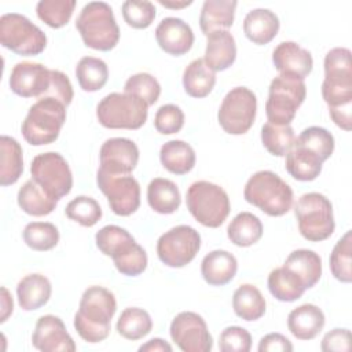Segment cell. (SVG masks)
Segmentation results:
<instances>
[{
  "instance_id": "6da1fadb",
  "label": "cell",
  "mask_w": 352,
  "mask_h": 352,
  "mask_svg": "<svg viewBox=\"0 0 352 352\" xmlns=\"http://www.w3.org/2000/svg\"><path fill=\"white\" fill-rule=\"evenodd\" d=\"M116 311L114 294L106 287L91 286L81 296L73 320L74 329L84 341L89 344L100 342L110 334V322Z\"/></svg>"
},
{
  "instance_id": "7a4b0ae2",
  "label": "cell",
  "mask_w": 352,
  "mask_h": 352,
  "mask_svg": "<svg viewBox=\"0 0 352 352\" xmlns=\"http://www.w3.org/2000/svg\"><path fill=\"white\" fill-rule=\"evenodd\" d=\"M98 249L113 258L118 272L126 276H138L147 268V253L136 243L133 236L122 227L109 224L95 235Z\"/></svg>"
},
{
  "instance_id": "3957f363",
  "label": "cell",
  "mask_w": 352,
  "mask_h": 352,
  "mask_svg": "<svg viewBox=\"0 0 352 352\" xmlns=\"http://www.w3.org/2000/svg\"><path fill=\"white\" fill-rule=\"evenodd\" d=\"M245 199L268 216L286 214L293 205V190L272 170L253 173L245 184Z\"/></svg>"
},
{
  "instance_id": "277c9868",
  "label": "cell",
  "mask_w": 352,
  "mask_h": 352,
  "mask_svg": "<svg viewBox=\"0 0 352 352\" xmlns=\"http://www.w3.org/2000/svg\"><path fill=\"white\" fill-rule=\"evenodd\" d=\"M76 28L84 44L92 50L110 51L120 40V28L111 7L104 1H91L82 7Z\"/></svg>"
},
{
  "instance_id": "5b68a950",
  "label": "cell",
  "mask_w": 352,
  "mask_h": 352,
  "mask_svg": "<svg viewBox=\"0 0 352 352\" xmlns=\"http://www.w3.org/2000/svg\"><path fill=\"white\" fill-rule=\"evenodd\" d=\"M66 121V106L54 98H40L30 106L21 131L32 146L54 143Z\"/></svg>"
},
{
  "instance_id": "8992f818",
  "label": "cell",
  "mask_w": 352,
  "mask_h": 352,
  "mask_svg": "<svg viewBox=\"0 0 352 352\" xmlns=\"http://www.w3.org/2000/svg\"><path fill=\"white\" fill-rule=\"evenodd\" d=\"M186 204L191 216L209 228L220 227L231 210L228 194L220 186L206 180H198L188 187Z\"/></svg>"
},
{
  "instance_id": "52a82bcc",
  "label": "cell",
  "mask_w": 352,
  "mask_h": 352,
  "mask_svg": "<svg viewBox=\"0 0 352 352\" xmlns=\"http://www.w3.org/2000/svg\"><path fill=\"white\" fill-rule=\"evenodd\" d=\"M148 116L147 103L136 95L111 92L96 106V117L109 129H139Z\"/></svg>"
},
{
  "instance_id": "ba28073f",
  "label": "cell",
  "mask_w": 352,
  "mask_h": 352,
  "mask_svg": "<svg viewBox=\"0 0 352 352\" xmlns=\"http://www.w3.org/2000/svg\"><path fill=\"white\" fill-rule=\"evenodd\" d=\"M307 96V85L302 78L290 74H279L270 84L265 114L268 122L290 125L298 107Z\"/></svg>"
},
{
  "instance_id": "9c48e42d",
  "label": "cell",
  "mask_w": 352,
  "mask_h": 352,
  "mask_svg": "<svg viewBox=\"0 0 352 352\" xmlns=\"http://www.w3.org/2000/svg\"><path fill=\"white\" fill-rule=\"evenodd\" d=\"M294 214L298 231L307 241L320 242L334 232L333 205L320 192L302 194L294 206Z\"/></svg>"
},
{
  "instance_id": "30bf717a",
  "label": "cell",
  "mask_w": 352,
  "mask_h": 352,
  "mask_svg": "<svg viewBox=\"0 0 352 352\" xmlns=\"http://www.w3.org/2000/svg\"><path fill=\"white\" fill-rule=\"evenodd\" d=\"M322 96L329 107L352 103V62L348 48L336 47L326 54Z\"/></svg>"
},
{
  "instance_id": "8fae6325",
  "label": "cell",
  "mask_w": 352,
  "mask_h": 352,
  "mask_svg": "<svg viewBox=\"0 0 352 352\" xmlns=\"http://www.w3.org/2000/svg\"><path fill=\"white\" fill-rule=\"evenodd\" d=\"M0 43L18 55L34 56L45 50L47 36L25 15L10 12L0 18Z\"/></svg>"
},
{
  "instance_id": "7c38bea8",
  "label": "cell",
  "mask_w": 352,
  "mask_h": 352,
  "mask_svg": "<svg viewBox=\"0 0 352 352\" xmlns=\"http://www.w3.org/2000/svg\"><path fill=\"white\" fill-rule=\"evenodd\" d=\"M257 111V98L253 91L246 87H235L224 96L217 120L224 132L230 135L246 133L254 120Z\"/></svg>"
},
{
  "instance_id": "4fadbf2b",
  "label": "cell",
  "mask_w": 352,
  "mask_h": 352,
  "mask_svg": "<svg viewBox=\"0 0 352 352\" xmlns=\"http://www.w3.org/2000/svg\"><path fill=\"white\" fill-rule=\"evenodd\" d=\"M30 173L32 179L56 201L72 191L73 175L59 153L47 151L36 155L30 164Z\"/></svg>"
},
{
  "instance_id": "5bb4252c",
  "label": "cell",
  "mask_w": 352,
  "mask_h": 352,
  "mask_svg": "<svg viewBox=\"0 0 352 352\" xmlns=\"http://www.w3.org/2000/svg\"><path fill=\"white\" fill-rule=\"evenodd\" d=\"M201 248L199 232L186 224L164 232L157 241V254L161 263L172 268H182L191 263Z\"/></svg>"
},
{
  "instance_id": "9a60e30c",
  "label": "cell",
  "mask_w": 352,
  "mask_h": 352,
  "mask_svg": "<svg viewBox=\"0 0 352 352\" xmlns=\"http://www.w3.org/2000/svg\"><path fill=\"white\" fill-rule=\"evenodd\" d=\"M99 190L106 195L110 209L117 216H131L140 206V186L131 175H111L102 169L96 172Z\"/></svg>"
},
{
  "instance_id": "2e32d148",
  "label": "cell",
  "mask_w": 352,
  "mask_h": 352,
  "mask_svg": "<svg viewBox=\"0 0 352 352\" xmlns=\"http://www.w3.org/2000/svg\"><path fill=\"white\" fill-rule=\"evenodd\" d=\"M170 338L183 352H209L213 346L212 336L201 315L183 311L170 323Z\"/></svg>"
},
{
  "instance_id": "e0dca14e",
  "label": "cell",
  "mask_w": 352,
  "mask_h": 352,
  "mask_svg": "<svg viewBox=\"0 0 352 352\" xmlns=\"http://www.w3.org/2000/svg\"><path fill=\"white\" fill-rule=\"evenodd\" d=\"M11 91L22 98H44L51 84V69L37 62H18L8 80Z\"/></svg>"
},
{
  "instance_id": "ac0fdd59",
  "label": "cell",
  "mask_w": 352,
  "mask_h": 352,
  "mask_svg": "<svg viewBox=\"0 0 352 352\" xmlns=\"http://www.w3.org/2000/svg\"><path fill=\"white\" fill-rule=\"evenodd\" d=\"M99 169L111 175H131L139 161L136 143L126 138L107 139L99 151Z\"/></svg>"
},
{
  "instance_id": "d6986e66",
  "label": "cell",
  "mask_w": 352,
  "mask_h": 352,
  "mask_svg": "<svg viewBox=\"0 0 352 352\" xmlns=\"http://www.w3.org/2000/svg\"><path fill=\"white\" fill-rule=\"evenodd\" d=\"M32 344L43 352H74L76 344L67 333L65 323L55 315H43L38 318Z\"/></svg>"
},
{
  "instance_id": "ffe728a7",
  "label": "cell",
  "mask_w": 352,
  "mask_h": 352,
  "mask_svg": "<svg viewBox=\"0 0 352 352\" xmlns=\"http://www.w3.org/2000/svg\"><path fill=\"white\" fill-rule=\"evenodd\" d=\"M155 40L162 51L180 56L191 50L194 33L191 26L182 18L166 16L155 28Z\"/></svg>"
},
{
  "instance_id": "44dd1931",
  "label": "cell",
  "mask_w": 352,
  "mask_h": 352,
  "mask_svg": "<svg viewBox=\"0 0 352 352\" xmlns=\"http://www.w3.org/2000/svg\"><path fill=\"white\" fill-rule=\"evenodd\" d=\"M272 63L279 74H290L302 80L314 67L311 52L294 41L279 43L272 51Z\"/></svg>"
},
{
  "instance_id": "7402d4cb",
  "label": "cell",
  "mask_w": 352,
  "mask_h": 352,
  "mask_svg": "<svg viewBox=\"0 0 352 352\" xmlns=\"http://www.w3.org/2000/svg\"><path fill=\"white\" fill-rule=\"evenodd\" d=\"M205 63L216 73L228 69L236 59V44L228 30H216L206 36Z\"/></svg>"
},
{
  "instance_id": "603a6c76",
  "label": "cell",
  "mask_w": 352,
  "mask_h": 352,
  "mask_svg": "<svg viewBox=\"0 0 352 352\" xmlns=\"http://www.w3.org/2000/svg\"><path fill=\"white\" fill-rule=\"evenodd\" d=\"M238 271L235 256L227 250L216 249L208 253L201 263V274L206 283L224 286L231 282Z\"/></svg>"
},
{
  "instance_id": "cb8c5ba5",
  "label": "cell",
  "mask_w": 352,
  "mask_h": 352,
  "mask_svg": "<svg viewBox=\"0 0 352 352\" xmlns=\"http://www.w3.org/2000/svg\"><path fill=\"white\" fill-rule=\"evenodd\" d=\"M324 314L315 304H302L287 316V329L290 333L302 341L315 338L324 326Z\"/></svg>"
},
{
  "instance_id": "d4e9b609",
  "label": "cell",
  "mask_w": 352,
  "mask_h": 352,
  "mask_svg": "<svg viewBox=\"0 0 352 352\" xmlns=\"http://www.w3.org/2000/svg\"><path fill=\"white\" fill-rule=\"evenodd\" d=\"M279 18L268 8H254L243 19L245 36L257 45L268 44L279 32Z\"/></svg>"
},
{
  "instance_id": "484cf974",
  "label": "cell",
  "mask_w": 352,
  "mask_h": 352,
  "mask_svg": "<svg viewBox=\"0 0 352 352\" xmlns=\"http://www.w3.org/2000/svg\"><path fill=\"white\" fill-rule=\"evenodd\" d=\"M51 293V282L41 274H29L23 276L16 286L18 304L25 311H34L45 305Z\"/></svg>"
},
{
  "instance_id": "4316f807",
  "label": "cell",
  "mask_w": 352,
  "mask_h": 352,
  "mask_svg": "<svg viewBox=\"0 0 352 352\" xmlns=\"http://www.w3.org/2000/svg\"><path fill=\"white\" fill-rule=\"evenodd\" d=\"M286 157V170L298 182H312L322 172L323 161L311 150L294 142Z\"/></svg>"
},
{
  "instance_id": "83f0119b",
  "label": "cell",
  "mask_w": 352,
  "mask_h": 352,
  "mask_svg": "<svg viewBox=\"0 0 352 352\" xmlns=\"http://www.w3.org/2000/svg\"><path fill=\"white\" fill-rule=\"evenodd\" d=\"M235 0H206L199 15V26L205 36L216 30H227L234 23Z\"/></svg>"
},
{
  "instance_id": "f1b7e54d",
  "label": "cell",
  "mask_w": 352,
  "mask_h": 352,
  "mask_svg": "<svg viewBox=\"0 0 352 352\" xmlns=\"http://www.w3.org/2000/svg\"><path fill=\"white\" fill-rule=\"evenodd\" d=\"M283 267L293 271L301 279L305 289L314 287L322 276V258L309 249L293 250L285 260Z\"/></svg>"
},
{
  "instance_id": "f546056e",
  "label": "cell",
  "mask_w": 352,
  "mask_h": 352,
  "mask_svg": "<svg viewBox=\"0 0 352 352\" xmlns=\"http://www.w3.org/2000/svg\"><path fill=\"white\" fill-rule=\"evenodd\" d=\"M147 202L154 212L170 214L179 209L182 195L177 186L172 180L155 177L147 186Z\"/></svg>"
},
{
  "instance_id": "4dcf8cb0",
  "label": "cell",
  "mask_w": 352,
  "mask_h": 352,
  "mask_svg": "<svg viewBox=\"0 0 352 352\" xmlns=\"http://www.w3.org/2000/svg\"><path fill=\"white\" fill-rule=\"evenodd\" d=\"M160 160L162 166L173 175H186L195 165V151L184 140H169L161 146Z\"/></svg>"
},
{
  "instance_id": "1f68e13d",
  "label": "cell",
  "mask_w": 352,
  "mask_h": 352,
  "mask_svg": "<svg viewBox=\"0 0 352 352\" xmlns=\"http://www.w3.org/2000/svg\"><path fill=\"white\" fill-rule=\"evenodd\" d=\"M0 184L6 187L16 183L22 176V147L16 139L3 135L0 138Z\"/></svg>"
},
{
  "instance_id": "d6a6232c",
  "label": "cell",
  "mask_w": 352,
  "mask_h": 352,
  "mask_svg": "<svg viewBox=\"0 0 352 352\" xmlns=\"http://www.w3.org/2000/svg\"><path fill=\"white\" fill-rule=\"evenodd\" d=\"M216 84V73L198 58L191 60L183 72V87L187 95L192 98L208 96Z\"/></svg>"
},
{
  "instance_id": "836d02e7",
  "label": "cell",
  "mask_w": 352,
  "mask_h": 352,
  "mask_svg": "<svg viewBox=\"0 0 352 352\" xmlns=\"http://www.w3.org/2000/svg\"><path fill=\"white\" fill-rule=\"evenodd\" d=\"M19 208L30 216H47L55 208L58 201L47 194L33 179L23 183L16 197Z\"/></svg>"
},
{
  "instance_id": "e575fe53",
  "label": "cell",
  "mask_w": 352,
  "mask_h": 352,
  "mask_svg": "<svg viewBox=\"0 0 352 352\" xmlns=\"http://www.w3.org/2000/svg\"><path fill=\"white\" fill-rule=\"evenodd\" d=\"M232 308L241 319L257 320L265 314V298L254 285L243 283L232 294Z\"/></svg>"
},
{
  "instance_id": "d590c367",
  "label": "cell",
  "mask_w": 352,
  "mask_h": 352,
  "mask_svg": "<svg viewBox=\"0 0 352 352\" xmlns=\"http://www.w3.org/2000/svg\"><path fill=\"white\" fill-rule=\"evenodd\" d=\"M270 293L279 301L292 302L298 300L307 290L301 279L286 267H278L268 275Z\"/></svg>"
},
{
  "instance_id": "8d00e7d4",
  "label": "cell",
  "mask_w": 352,
  "mask_h": 352,
  "mask_svg": "<svg viewBox=\"0 0 352 352\" xmlns=\"http://www.w3.org/2000/svg\"><path fill=\"white\" fill-rule=\"evenodd\" d=\"M227 236L236 246H252L263 236V224L256 214L241 212L228 224Z\"/></svg>"
},
{
  "instance_id": "74e56055",
  "label": "cell",
  "mask_w": 352,
  "mask_h": 352,
  "mask_svg": "<svg viewBox=\"0 0 352 352\" xmlns=\"http://www.w3.org/2000/svg\"><path fill=\"white\" fill-rule=\"evenodd\" d=\"M76 77L82 91L95 92L102 89L109 80V67L104 60L84 56L76 66Z\"/></svg>"
},
{
  "instance_id": "f35d334b",
  "label": "cell",
  "mask_w": 352,
  "mask_h": 352,
  "mask_svg": "<svg viewBox=\"0 0 352 352\" xmlns=\"http://www.w3.org/2000/svg\"><path fill=\"white\" fill-rule=\"evenodd\" d=\"M116 327L121 337L136 341L146 337L151 331L153 320L150 314L143 308L129 307L121 312Z\"/></svg>"
},
{
  "instance_id": "ab89813d",
  "label": "cell",
  "mask_w": 352,
  "mask_h": 352,
  "mask_svg": "<svg viewBox=\"0 0 352 352\" xmlns=\"http://www.w3.org/2000/svg\"><path fill=\"white\" fill-rule=\"evenodd\" d=\"M296 140L294 129L290 125H275L265 122L261 126V142L270 154L285 157Z\"/></svg>"
},
{
  "instance_id": "60d3db41",
  "label": "cell",
  "mask_w": 352,
  "mask_h": 352,
  "mask_svg": "<svg viewBox=\"0 0 352 352\" xmlns=\"http://www.w3.org/2000/svg\"><path fill=\"white\" fill-rule=\"evenodd\" d=\"M25 243L37 252H47L55 248L59 242L58 228L48 221H33L29 223L23 230Z\"/></svg>"
},
{
  "instance_id": "b9f144b4",
  "label": "cell",
  "mask_w": 352,
  "mask_h": 352,
  "mask_svg": "<svg viewBox=\"0 0 352 352\" xmlns=\"http://www.w3.org/2000/svg\"><path fill=\"white\" fill-rule=\"evenodd\" d=\"M76 0H40L36 6L37 16L50 28L65 26L74 11Z\"/></svg>"
},
{
  "instance_id": "7bdbcfd3",
  "label": "cell",
  "mask_w": 352,
  "mask_h": 352,
  "mask_svg": "<svg viewBox=\"0 0 352 352\" xmlns=\"http://www.w3.org/2000/svg\"><path fill=\"white\" fill-rule=\"evenodd\" d=\"M352 239L351 231H346L333 248L330 254V270L336 279L344 283L352 280Z\"/></svg>"
},
{
  "instance_id": "ee69618b",
  "label": "cell",
  "mask_w": 352,
  "mask_h": 352,
  "mask_svg": "<svg viewBox=\"0 0 352 352\" xmlns=\"http://www.w3.org/2000/svg\"><path fill=\"white\" fill-rule=\"evenodd\" d=\"M294 142L314 151L323 162L329 160L334 151V138L322 126L305 128Z\"/></svg>"
},
{
  "instance_id": "f6af8a7d",
  "label": "cell",
  "mask_w": 352,
  "mask_h": 352,
  "mask_svg": "<svg viewBox=\"0 0 352 352\" xmlns=\"http://www.w3.org/2000/svg\"><path fill=\"white\" fill-rule=\"evenodd\" d=\"M65 213L70 220L82 227H94L102 219L100 205L96 199L87 195H78L72 199L66 205Z\"/></svg>"
},
{
  "instance_id": "bcb514c9",
  "label": "cell",
  "mask_w": 352,
  "mask_h": 352,
  "mask_svg": "<svg viewBox=\"0 0 352 352\" xmlns=\"http://www.w3.org/2000/svg\"><path fill=\"white\" fill-rule=\"evenodd\" d=\"M124 92L136 95L143 99L147 106H153L161 95V85L153 74L142 72L131 76L125 81Z\"/></svg>"
},
{
  "instance_id": "7dc6e473",
  "label": "cell",
  "mask_w": 352,
  "mask_h": 352,
  "mask_svg": "<svg viewBox=\"0 0 352 352\" xmlns=\"http://www.w3.org/2000/svg\"><path fill=\"white\" fill-rule=\"evenodd\" d=\"M122 16L131 28L146 29L155 18V7L147 0H126L122 3Z\"/></svg>"
},
{
  "instance_id": "c3c4849f",
  "label": "cell",
  "mask_w": 352,
  "mask_h": 352,
  "mask_svg": "<svg viewBox=\"0 0 352 352\" xmlns=\"http://www.w3.org/2000/svg\"><path fill=\"white\" fill-rule=\"evenodd\" d=\"M184 125V113L176 104L161 106L154 117V126L162 135L177 133Z\"/></svg>"
},
{
  "instance_id": "681fc988",
  "label": "cell",
  "mask_w": 352,
  "mask_h": 352,
  "mask_svg": "<svg viewBox=\"0 0 352 352\" xmlns=\"http://www.w3.org/2000/svg\"><path fill=\"white\" fill-rule=\"evenodd\" d=\"M221 352H249L252 348L250 333L239 326L226 327L219 337Z\"/></svg>"
},
{
  "instance_id": "f907efd6",
  "label": "cell",
  "mask_w": 352,
  "mask_h": 352,
  "mask_svg": "<svg viewBox=\"0 0 352 352\" xmlns=\"http://www.w3.org/2000/svg\"><path fill=\"white\" fill-rule=\"evenodd\" d=\"M74 96L73 85L69 77L60 70H51V84L44 98H54L63 103L66 107L72 103Z\"/></svg>"
},
{
  "instance_id": "816d5d0a",
  "label": "cell",
  "mask_w": 352,
  "mask_h": 352,
  "mask_svg": "<svg viewBox=\"0 0 352 352\" xmlns=\"http://www.w3.org/2000/svg\"><path fill=\"white\" fill-rule=\"evenodd\" d=\"M320 349L324 352H348L351 351V331L348 329H333L331 331L326 333Z\"/></svg>"
},
{
  "instance_id": "f5cc1de1",
  "label": "cell",
  "mask_w": 352,
  "mask_h": 352,
  "mask_svg": "<svg viewBox=\"0 0 352 352\" xmlns=\"http://www.w3.org/2000/svg\"><path fill=\"white\" fill-rule=\"evenodd\" d=\"M258 352H292V342L280 333H270L264 336L257 346Z\"/></svg>"
},
{
  "instance_id": "db71d44e",
  "label": "cell",
  "mask_w": 352,
  "mask_h": 352,
  "mask_svg": "<svg viewBox=\"0 0 352 352\" xmlns=\"http://www.w3.org/2000/svg\"><path fill=\"white\" fill-rule=\"evenodd\" d=\"M351 109H352V103L337 106V107H329V114H330L331 120L334 121V124L337 126H340L344 131H351V128H352V116H351L352 110Z\"/></svg>"
},
{
  "instance_id": "11a10c76",
  "label": "cell",
  "mask_w": 352,
  "mask_h": 352,
  "mask_svg": "<svg viewBox=\"0 0 352 352\" xmlns=\"http://www.w3.org/2000/svg\"><path fill=\"white\" fill-rule=\"evenodd\" d=\"M140 352H172V346L162 338H151L139 346Z\"/></svg>"
},
{
  "instance_id": "9f6ffc18",
  "label": "cell",
  "mask_w": 352,
  "mask_h": 352,
  "mask_svg": "<svg viewBox=\"0 0 352 352\" xmlns=\"http://www.w3.org/2000/svg\"><path fill=\"white\" fill-rule=\"evenodd\" d=\"M12 309H14L12 297L6 287H1V316H0L1 323H4L7 318L12 314Z\"/></svg>"
},
{
  "instance_id": "6f0895ef",
  "label": "cell",
  "mask_w": 352,
  "mask_h": 352,
  "mask_svg": "<svg viewBox=\"0 0 352 352\" xmlns=\"http://www.w3.org/2000/svg\"><path fill=\"white\" fill-rule=\"evenodd\" d=\"M158 3L166 8H184L192 4V0H184V1H172V0H158Z\"/></svg>"
}]
</instances>
